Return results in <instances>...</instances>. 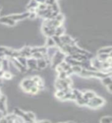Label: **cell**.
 Wrapping results in <instances>:
<instances>
[{"instance_id": "obj_1", "label": "cell", "mask_w": 112, "mask_h": 123, "mask_svg": "<svg viewBox=\"0 0 112 123\" xmlns=\"http://www.w3.org/2000/svg\"><path fill=\"white\" fill-rule=\"evenodd\" d=\"M104 104H105V100L101 97L95 95L94 97L88 100L86 105L91 109H98V108L102 106Z\"/></svg>"}, {"instance_id": "obj_2", "label": "cell", "mask_w": 112, "mask_h": 123, "mask_svg": "<svg viewBox=\"0 0 112 123\" xmlns=\"http://www.w3.org/2000/svg\"><path fill=\"white\" fill-rule=\"evenodd\" d=\"M71 85L72 81L70 79V77L68 76L64 79H58L55 82V88H57V90H62L65 88L71 87Z\"/></svg>"}, {"instance_id": "obj_3", "label": "cell", "mask_w": 112, "mask_h": 123, "mask_svg": "<svg viewBox=\"0 0 112 123\" xmlns=\"http://www.w3.org/2000/svg\"><path fill=\"white\" fill-rule=\"evenodd\" d=\"M65 54L64 52H62L61 50L59 49L58 51L55 52V54L54 55V56L52 58L51 62H52V65L55 68L57 65H59L61 62H63L65 60Z\"/></svg>"}, {"instance_id": "obj_4", "label": "cell", "mask_w": 112, "mask_h": 123, "mask_svg": "<svg viewBox=\"0 0 112 123\" xmlns=\"http://www.w3.org/2000/svg\"><path fill=\"white\" fill-rule=\"evenodd\" d=\"M33 86H35V82H33V80L32 79H25L21 83L22 88L26 92H29L30 88Z\"/></svg>"}, {"instance_id": "obj_5", "label": "cell", "mask_w": 112, "mask_h": 123, "mask_svg": "<svg viewBox=\"0 0 112 123\" xmlns=\"http://www.w3.org/2000/svg\"><path fill=\"white\" fill-rule=\"evenodd\" d=\"M60 40L61 42V43L64 45H76L75 43V40L73 39L71 37H70L69 36H67V35H62V36H59Z\"/></svg>"}, {"instance_id": "obj_6", "label": "cell", "mask_w": 112, "mask_h": 123, "mask_svg": "<svg viewBox=\"0 0 112 123\" xmlns=\"http://www.w3.org/2000/svg\"><path fill=\"white\" fill-rule=\"evenodd\" d=\"M29 12H23L22 14H15V15H9V17L12 18V20L15 22H17L19 20H22V19H25L29 18Z\"/></svg>"}, {"instance_id": "obj_7", "label": "cell", "mask_w": 112, "mask_h": 123, "mask_svg": "<svg viewBox=\"0 0 112 123\" xmlns=\"http://www.w3.org/2000/svg\"><path fill=\"white\" fill-rule=\"evenodd\" d=\"M6 103V97L4 95H1V96H0V111L3 114V115H6L7 114Z\"/></svg>"}, {"instance_id": "obj_8", "label": "cell", "mask_w": 112, "mask_h": 123, "mask_svg": "<svg viewBox=\"0 0 112 123\" xmlns=\"http://www.w3.org/2000/svg\"><path fill=\"white\" fill-rule=\"evenodd\" d=\"M27 67L32 69V70H38L37 67V59H34L32 57H30L27 59Z\"/></svg>"}, {"instance_id": "obj_9", "label": "cell", "mask_w": 112, "mask_h": 123, "mask_svg": "<svg viewBox=\"0 0 112 123\" xmlns=\"http://www.w3.org/2000/svg\"><path fill=\"white\" fill-rule=\"evenodd\" d=\"M42 30L45 33V35L48 37H52L54 35H55V28H53V27H48L46 25H43V28Z\"/></svg>"}, {"instance_id": "obj_10", "label": "cell", "mask_w": 112, "mask_h": 123, "mask_svg": "<svg viewBox=\"0 0 112 123\" xmlns=\"http://www.w3.org/2000/svg\"><path fill=\"white\" fill-rule=\"evenodd\" d=\"M32 79L33 80V82H35V85L37 86V88H38V90H41L44 88V82L42 79L38 76H34L32 78Z\"/></svg>"}, {"instance_id": "obj_11", "label": "cell", "mask_w": 112, "mask_h": 123, "mask_svg": "<svg viewBox=\"0 0 112 123\" xmlns=\"http://www.w3.org/2000/svg\"><path fill=\"white\" fill-rule=\"evenodd\" d=\"M11 60L12 61V64L14 65V66L15 68H17L19 71H20L21 72H26L27 71V68L25 67V66H23V65L22 64H20L18 62V61L15 59V58H12Z\"/></svg>"}, {"instance_id": "obj_12", "label": "cell", "mask_w": 112, "mask_h": 123, "mask_svg": "<svg viewBox=\"0 0 112 123\" xmlns=\"http://www.w3.org/2000/svg\"><path fill=\"white\" fill-rule=\"evenodd\" d=\"M19 53H20L21 56H24L25 58H30L32 56V53H31V48L29 46H25V47L22 48L21 50H19Z\"/></svg>"}, {"instance_id": "obj_13", "label": "cell", "mask_w": 112, "mask_h": 123, "mask_svg": "<svg viewBox=\"0 0 112 123\" xmlns=\"http://www.w3.org/2000/svg\"><path fill=\"white\" fill-rule=\"evenodd\" d=\"M15 22H16L12 20V19L10 18L9 16H2V17L0 18V23H2V24H6V25L13 26L15 25Z\"/></svg>"}, {"instance_id": "obj_14", "label": "cell", "mask_w": 112, "mask_h": 123, "mask_svg": "<svg viewBox=\"0 0 112 123\" xmlns=\"http://www.w3.org/2000/svg\"><path fill=\"white\" fill-rule=\"evenodd\" d=\"M38 6V3L35 0H31L28 6H27V9L29 10V12H35Z\"/></svg>"}, {"instance_id": "obj_15", "label": "cell", "mask_w": 112, "mask_h": 123, "mask_svg": "<svg viewBox=\"0 0 112 123\" xmlns=\"http://www.w3.org/2000/svg\"><path fill=\"white\" fill-rule=\"evenodd\" d=\"M48 65V62L45 58L37 59V67L38 69H44Z\"/></svg>"}, {"instance_id": "obj_16", "label": "cell", "mask_w": 112, "mask_h": 123, "mask_svg": "<svg viewBox=\"0 0 112 123\" xmlns=\"http://www.w3.org/2000/svg\"><path fill=\"white\" fill-rule=\"evenodd\" d=\"M47 52V47L41 46V47H35V48H31V53L35 52H41L42 54H45Z\"/></svg>"}, {"instance_id": "obj_17", "label": "cell", "mask_w": 112, "mask_h": 123, "mask_svg": "<svg viewBox=\"0 0 112 123\" xmlns=\"http://www.w3.org/2000/svg\"><path fill=\"white\" fill-rule=\"evenodd\" d=\"M96 95L94 92H91V91H87V92H82V97L84 98L85 99L89 100L91 98H92L93 97H94Z\"/></svg>"}, {"instance_id": "obj_18", "label": "cell", "mask_w": 112, "mask_h": 123, "mask_svg": "<svg viewBox=\"0 0 112 123\" xmlns=\"http://www.w3.org/2000/svg\"><path fill=\"white\" fill-rule=\"evenodd\" d=\"M111 56V54H105V53H101V54H98L97 59L101 61V62H105L107 59V58Z\"/></svg>"}, {"instance_id": "obj_19", "label": "cell", "mask_w": 112, "mask_h": 123, "mask_svg": "<svg viewBox=\"0 0 112 123\" xmlns=\"http://www.w3.org/2000/svg\"><path fill=\"white\" fill-rule=\"evenodd\" d=\"M65 32V29L63 28L62 25H59V27H57L55 29V35L54 36H62L63 33Z\"/></svg>"}, {"instance_id": "obj_20", "label": "cell", "mask_w": 112, "mask_h": 123, "mask_svg": "<svg viewBox=\"0 0 112 123\" xmlns=\"http://www.w3.org/2000/svg\"><path fill=\"white\" fill-rule=\"evenodd\" d=\"M101 82L103 83L104 86H108V85L111 84L112 83V81H111V75H107V76H105L104 77V78L101 79Z\"/></svg>"}, {"instance_id": "obj_21", "label": "cell", "mask_w": 112, "mask_h": 123, "mask_svg": "<svg viewBox=\"0 0 112 123\" xmlns=\"http://www.w3.org/2000/svg\"><path fill=\"white\" fill-rule=\"evenodd\" d=\"M18 61V62L22 64L23 66H25L27 68V58L24 57V56H18L17 58H15Z\"/></svg>"}, {"instance_id": "obj_22", "label": "cell", "mask_w": 112, "mask_h": 123, "mask_svg": "<svg viewBox=\"0 0 112 123\" xmlns=\"http://www.w3.org/2000/svg\"><path fill=\"white\" fill-rule=\"evenodd\" d=\"M111 51H112V48L111 46H108V47H104V48L98 50V54H101V53L111 54Z\"/></svg>"}, {"instance_id": "obj_23", "label": "cell", "mask_w": 112, "mask_h": 123, "mask_svg": "<svg viewBox=\"0 0 112 123\" xmlns=\"http://www.w3.org/2000/svg\"><path fill=\"white\" fill-rule=\"evenodd\" d=\"M75 101H76L77 104H78V105H86L88 100V99H85V98H83V97H82V98H77Z\"/></svg>"}, {"instance_id": "obj_24", "label": "cell", "mask_w": 112, "mask_h": 123, "mask_svg": "<svg viewBox=\"0 0 112 123\" xmlns=\"http://www.w3.org/2000/svg\"><path fill=\"white\" fill-rule=\"evenodd\" d=\"M82 69V67L81 65H73V66H71V70L73 73H76V74H79Z\"/></svg>"}, {"instance_id": "obj_25", "label": "cell", "mask_w": 112, "mask_h": 123, "mask_svg": "<svg viewBox=\"0 0 112 123\" xmlns=\"http://www.w3.org/2000/svg\"><path fill=\"white\" fill-rule=\"evenodd\" d=\"M46 46L47 47H52V46H55V41L53 40L52 37H48L47 41H46Z\"/></svg>"}, {"instance_id": "obj_26", "label": "cell", "mask_w": 112, "mask_h": 123, "mask_svg": "<svg viewBox=\"0 0 112 123\" xmlns=\"http://www.w3.org/2000/svg\"><path fill=\"white\" fill-rule=\"evenodd\" d=\"M2 69H3L4 71H8L9 69V64H8L7 59H3L2 62Z\"/></svg>"}, {"instance_id": "obj_27", "label": "cell", "mask_w": 112, "mask_h": 123, "mask_svg": "<svg viewBox=\"0 0 112 123\" xmlns=\"http://www.w3.org/2000/svg\"><path fill=\"white\" fill-rule=\"evenodd\" d=\"M34 58V59H42V58H44V54H42L41 52H35V53H32V56Z\"/></svg>"}, {"instance_id": "obj_28", "label": "cell", "mask_w": 112, "mask_h": 123, "mask_svg": "<svg viewBox=\"0 0 112 123\" xmlns=\"http://www.w3.org/2000/svg\"><path fill=\"white\" fill-rule=\"evenodd\" d=\"M51 9L52 12H57V13H59V6L58 5L57 2H55L54 4L51 6Z\"/></svg>"}, {"instance_id": "obj_29", "label": "cell", "mask_w": 112, "mask_h": 123, "mask_svg": "<svg viewBox=\"0 0 112 123\" xmlns=\"http://www.w3.org/2000/svg\"><path fill=\"white\" fill-rule=\"evenodd\" d=\"M14 114L16 115L17 116H19V117H22L23 115L25 114V112L23 111L20 110L19 109H18V108H15V109H14Z\"/></svg>"}, {"instance_id": "obj_30", "label": "cell", "mask_w": 112, "mask_h": 123, "mask_svg": "<svg viewBox=\"0 0 112 123\" xmlns=\"http://www.w3.org/2000/svg\"><path fill=\"white\" fill-rule=\"evenodd\" d=\"M2 78H4V79H6V80H10L12 78V73H10L9 72L6 71L5 72H4Z\"/></svg>"}, {"instance_id": "obj_31", "label": "cell", "mask_w": 112, "mask_h": 123, "mask_svg": "<svg viewBox=\"0 0 112 123\" xmlns=\"http://www.w3.org/2000/svg\"><path fill=\"white\" fill-rule=\"evenodd\" d=\"M68 75H67L66 72L65 71H61L60 72H59V75H58V79H65L66 77H68Z\"/></svg>"}, {"instance_id": "obj_32", "label": "cell", "mask_w": 112, "mask_h": 123, "mask_svg": "<svg viewBox=\"0 0 112 123\" xmlns=\"http://www.w3.org/2000/svg\"><path fill=\"white\" fill-rule=\"evenodd\" d=\"M112 122V118L110 116H107V117H103L101 119V123H111Z\"/></svg>"}, {"instance_id": "obj_33", "label": "cell", "mask_w": 112, "mask_h": 123, "mask_svg": "<svg viewBox=\"0 0 112 123\" xmlns=\"http://www.w3.org/2000/svg\"><path fill=\"white\" fill-rule=\"evenodd\" d=\"M64 15H62V14H58L56 16H55V18H54V19H55V20H57L58 22H61V23H62V22L64 21Z\"/></svg>"}, {"instance_id": "obj_34", "label": "cell", "mask_w": 112, "mask_h": 123, "mask_svg": "<svg viewBox=\"0 0 112 123\" xmlns=\"http://www.w3.org/2000/svg\"><path fill=\"white\" fill-rule=\"evenodd\" d=\"M64 95H65V92L63 90H57L56 93H55V96L59 99H61V98L63 97Z\"/></svg>"}, {"instance_id": "obj_35", "label": "cell", "mask_w": 112, "mask_h": 123, "mask_svg": "<svg viewBox=\"0 0 112 123\" xmlns=\"http://www.w3.org/2000/svg\"><path fill=\"white\" fill-rule=\"evenodd\" d=\"M38 91H39V90H38V88H37V86H35H35H33L32 88H30V90H29V92H30L31 94H33L34 95V94H36Z\"/></svg>"}, {"instance_id": "obj_36", "label": "cell", "mask_w": 112, "mask_h": 123, "mask_svg": "<svg viewBox=\"0 0 112 123\" xmlns=\"http://www.w3.org/2000/svg\"><path fill=\"white\" fill-rule=\"evenodd\" d=\"M26 114L28 115V116L29 117L31 120L32 121V122L35 121V114L33 112H32V111H29V112H26Z\"/></svg>"}, {"instance_id": "obj_37", "label": "cell", "mask_w": 112, "mask_h": 123, "mask_svg": "<svg viewBox=\"0 0 112 123\" xmlns=\"http://www.w3.org/2000/svg\"><path fill=\"white\" fill-rule=\"evenodd\" d=\"M46 8H47V5H46L45 3H40V4H38L37 9L38 10H44V9H46Z\"/></svg>"}, {"instance_id": "obj_38", "label": "cell", "mask_w": 112, "mask_h": 123, "mask_svg": "<svg viewBox=\"0 0 112 123\" xmlns=\"http://www.w3.org/2000/svg\"><path fill=\"white\" fill-rule=\"evenodd\" d=\"M55 2H56L55 0H45V3L47 6H52V4H54Z\"/></svg>"}, {"instance_id": "obj_39", "label": "cell", "mask_w": 112, "mask_h": 123, "mask_svg": "<svg viewBox=\"0 0 112 123\" xmlns=\"http://www.w3.org/2000/svg\"><path fill=\"white\" fill-rule=\"evenodd\" d=\"M37 16V14L36 12H29V18H35V17Z\"/></svg>"}, {"instance_id": "obj_40", "label": "cell", "mask_w": 112, "mask_h": 123, "mask_svg": "<svg viewBox=\"0 0 112 123\" xmlns=\"http://www.w3.org/2000/svg\"><path fill=\"white\" fill-rule=\"evenodd\" d=\"M106 87L107 88V90H108V92H109L110 93H111V91H112V89H111L112 85H111V84H110V85H108V86H107Z\"/></svg>"}, {"instance_id": "obj_41", "label": "cell", "mask_w": 112, "mask_h": 123, "mask_svg": "<svg viewBox=\"0 0 112 123\" xmlns=\"http://www.w3.org/2000/svg\"><path fill=\"white\" fill-rule=\"evenodd\" d=\"M6 49V47H4V46H0V52L4 53V52H5Z\"/></svg>"}, {"instance_id": "obj_42", "label": "cell", "mask_w": 112, "mask_h": 123, "mask_svg": "<svg viewBox=\"0 0 112 123\" xmlns=\"http://www.w3.org/2000/svg\"><path fill=\"white\" fill-rule=\"evenodd\" d=\"M4 72H5V71L3 70V69H0V79L2 78V76H3V74H4Z\"/></svg>"}, {"instance_id": "obj_43", "label": "cell", "mask_w": 112, "mask_h": 123, "mask_svg": "<svg viewBox=\"0 0 112 123\" xmlns=\"http://www.w3.org/2000/svg\"><path fill=\"white\" fill-rule=\"evenodd\" d=\"M35 1H36L38 4H40V3H45V0H35Z\"/></svg>"}, {"instance_id": "obj_44", "label": "cell", "mask_w": 112, "mask_h": 123, "mask_svg": "<svg viewBox=\"0 0 112 123\" xmlns=\"http://www.w3.org/2000/svg\"><path fill=\"white\" fill-rule=\"evenodd\" d=\"M3 57H5V55H4V53L0 52V58H3Z\"/></svg>"}, {"instance_id": "obj_45", "label": "cell", "mask_w": 112, "mask_h": 123, "mask_svg": "<svg viewBox=\"0 0 112 123\" xmlns=\"http://www.w3.org/2000/svg\"><path fill=\"white\" fill-rule=\"evenodd\" d=\"M1 95H2V94H1V92H0V96H1Z\"/></svg>"}]
</instances>
